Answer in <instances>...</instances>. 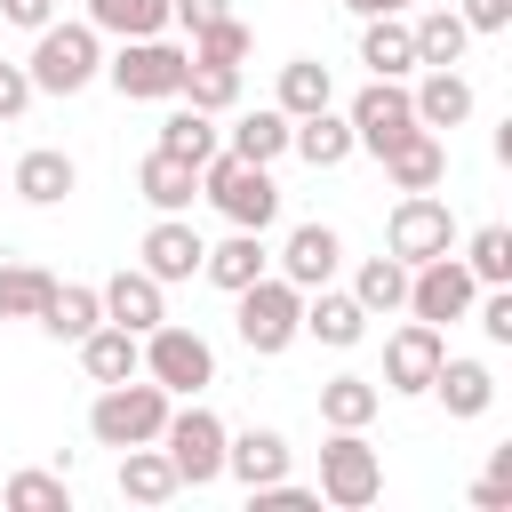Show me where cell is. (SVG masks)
Here are the masks:
<instances>
[{"label":"cell","mask_w":512,"mask_h":512,"mask_svg":"<svg viewBox=\"0 0 512 512\" xmlns=\"http://www.w3.org/2000/svg\"><path fill=\"white\" fill-rule=\"evenodd\" d=\"M24 72H32V96H80L88 80H104V32L80 16V24H40L32 32V56H24Z\"/></svg>","instance_id":"obj_1"},{"label":"cell","mask_w":512,"mask_h":512,"mask_svg":"<svg viewBox=\"0 0 512 512\" xmlns=\"http://www.w3.org/2000/svg\"><path fill=\"white\" fill-rule=\"evenodd\" d=\"M200 200H208L224 224H240V232H272V216H280L272 168H256V160H240V152H208V160H200Z\"/></svg>","instance_id":"obj_2"},{"label":"cell","mask_w":512,"mask_h":512,"mask_svg":"<svg viewBox=\"0 0 512 512\" xmlns=\"http://www.w3.org/2000/svg\"><path fill=\"white\" fill-rule=\"evenodd\" d=\"M168 408H176V400H168L152 376L96 384V400H88V440H96V448H144V440H160Z\"/></svg>","instance_id":"obj_3"},{"label":"cell","mask_w":512,"mask_h":512,"mask_svg":"<svg viewBox=\"0 0 512 512\" xmlns=\"http://www.w3.org/2000/svg\"><path fill=\"white\" fill-rule=\"evenodd\" d=\"M232 328H240V344L256 352V360H280L296 336H304V288L296 280H280V272H264V280H248V288H232Z\"/></svg>","instance_id":"obj_4"},{"label":"cell","mask_w":512,"mask_h":512,"mask_svg":"<svg viewBox=\"0 0 512 512\" xmlns=\"http://www.w3.org/2000/svg\"><path fill=\"white\" fill-rule=\"evenodd\" d=\"M184 64H192V48H176L168 32H152V40H120V56H104V80L128 104H176Z\"/></svg>","instance_id":"obj_5"},{"label":"cell","mask_w":512,"mask_h":512,"mask_svg":"<svg viewBox=\"0 0 512 512\" xmlns=\"http://www.w3.org/2000/svg\"><path fill=\"white\" fill-rule=\"evenodd\" d=\"M144 376H152L168 400H200V392L216 384V344H208L200 328L160 320V328H144Z\"/></svg>","instance_id":"obj_6"},{"label":"cell","mask_w":512,"mask_h":512,"mask_svg":"<svg viewBox=\"0 0 512 512\" xmlns=\"http://www.w3.org/2000/svg\"><path fill=\"white\" fill-rule=\"evenodd\" d=\"M160 448H168V464H176V480H184V488H208V480H224V416H216V408H200V400L168 408V424H160Z\"/></svg>","instance_id":"obj_7"},{"label":"cell","mask_w":512,"mask_h":512,"mask_svg":"<svg viewBox=\"0 0 512 512\" xmlns=\"http://www.w3.org/2000/svg\"><path fill=\"white\" fill-rule=\"evenodd\" d=\"M376 496H384V456L368 448V432H328V448H320V504L368 512Z\"/></svg>","instance_id":"obj_8"},{"label":"cell","mask_w":512,"mask_h":512,"mask_svg":"<svg viewBox=\"0 0 512 512\" xmlns=\"http://www.w3.org/2000/svg\"><path fill=\"white\" fill-rule=\"evenodd\" d=\"M472 296H480V280H472L464 256L448 248V256L408 264V304H400V312H416V320H432V328H456V320H472Z\"/></svg>","instance_id":"obj_9"},{"label":"cell","mask_w":512,"mask_h":512,"mask_svg":"<svg viewBox=\"0 0 512 512\" xmlns=\"http://www.w3.org/2000/svg\"><path fill=\"white\" fill-rule=\"evenodd\" d=\"M384 248H392L400 264L448 256V248H456V216H448V200H440V192H400L392 216H384Z\"/></svg>","instance_id":"obj_10"},{"label":"cell","mask_w":512,"mask_h":512,"mask_svg":"<svg viewBox=\"0 0 512 512\" xmlns=\"http://www.w3.org/2000/svg\"><path fill=\"white\" fill-rule=\"evenodd\" d=\"M344 120H352V152H392L400 136H416V104H408V80H368L352 104H344Z\"/></svg>","instance_id":"obj_11"},{"label":"cell","mask_w":512,"mask_h":512,"mask_svg":"<svg viewBox=\"0 0 512 512\" xmlns=\"http://www.w3.org/2000/svg\"><path fill=\"white\" fill-rule=\"evenodd\" d=\"M448 360V328H432V320H400L392 336H384V392L392 400H416V392H432V368Z\"/></svg>","instance_id":"obj_12"},{"label":"cell","mask_w":512,"mask_h":512,"mask_svg":"<svg viewBox=\"0 0 512 512\" xmlns=\"http://www.w3.org/2000/svg\"><path fill=\"white\" fill-rule=\"evenodd\" d=\"M200 256H208V240L192 232V216H152V232L136 240V264H144L160 288L192 280V272H200Z\"/></svg>","instance_id":"obj_13"},{"label":"cell","mask_w":512,"mask_h":512,"mask_svg":"<svg viewBox=\"0 0 512 512\" xmlns=\"http://www.w3.org/2000/svg\"><path fill=\"white\" fill-rule=\"evenodd\" d=\"M408 104H416V128H432V136H448V128H464L472 120V80L456 72V64H424L416 72V88H408Z\"/></svg>","instance_id":"obj_14"},{"label":"cell","mask_w":512,"mask_h":512,"mask_svg":"<svg viewBox=\"0 0 512 512\" xmlns=\"http://www.w3.org/2000/svg\"><path fill=\"white\" fill-rule=\"evenodd\" d=\"M8 192H16L24 208H64V200L80 192V168H72V152H56V144H32V152L8 168Z\"/></svg>","instance_id":"obj_15"},{"label":"cell","mask_w":512,"mask_h":512,"mask_svg":"<svg viewBox=\"0 0 512 512\" xmlns=\"http://www.w3.org/2000/svg\"><path fill=\"white\" fill-rule=\"evenodd\" d=\"M96 296H104V320H120L128 336H144V328H160V320H168V288H160L144 264H120Z\"/></svg>","instance_id":"obj_16"},{"label":"cell","mask_w":512,"mask_h":512,"mask_svg":"<svg viewBox=\"0 0 512 512\" xmlns=\"http://www.w3.org/2000/svg\"><path fill=\"white\" fill-rule=\"evenodd\" d=\"M272 264H280V280H296V288H328L336 264H344V240H336V224H296Z\"/></svg>","instance_id":"obj_17"},{"label":"cell","mask_w":512,"mask_h":512,"mask_svg":"<svg viewBox=\"0 0 512 512\" xmlns=\"http://www.w3.org/2000/svg\"><path fill=\"white\" fill-rule=\"evenodd\" d=\"M136 192H144V208H152V216H192V200H200V168L152 144V152H144V168H136Z\"/></svg>","instance_id":"obj_18"},{"label":"cell","mask_w":512,"mask_h":512,"mask_svg":"<svg viewBox=\"0 0 512 512\" xmlns=\"http://www.w3.org/2000/svg\"><path fill=\"white\" fill-rule=\"evenodd\" d=\"M384 176H392V192H440L448 184V136H432V128L400 136L384 152Z\"/></svg>","instance_id":"obj_19"},{"label":"cell","mask_w":512,"mask_h":512,"mask_svg":"<svg viewBox=\"0 0 512 512\" xmlns=\"http://www.w3.org/2000/svg\"><path fill=\"white\" fill-rule=\"evenodd\" d=\"M304 336L312 344H328V352H352L360 336H368V312H360V296L344 288H304Z\"/></svg>","instance_id":"obj_20"},{"label":"cell","mask_w":512,"mask_h":512,"mask_svg":"<svg viewBox=\"0 0 512 512\" xmlns=\"http://www.w3.org/2000/svg\"><path fill=\"white\" fill-rule=\"evenodd\" d=\"M432 400H440L456 424L488 416V408H496V376H488V360H456V352H448V360L432 368Z\"/></svg>","instance_id":"obj_21"},{"label":"cell","mask_w":512,"mask_h":512,"mask_svg":"<svg viewBox=\"0 0 512 512\" xmlns=\"http://www.w3.org/2000/svg\"><path fill=\"white\" fill-rule=\"evenodd\" d=\"M224 472H232L240 488H264V480H280V472H288V432H272V424L224 432Z\"/></svg>","instance_id":"obj_22"},{"label":"cell","mask_w":512,"mask_h":512,"mask_svg":"<svg viewBox=\"0 0 512 512\" xmlns=\"http://www.w3.org/2000/svg\"><path fill=\"white\" fill-rule=\"evenodd\" d=\"M360 64H368V80H416L408 16H360Z\"/></svg>","instance_id":"obj_23"},{"label":"cell","mask_w":512,"mask_h":512,"mask_svg":"<svg viewBox=\"0 0 512 512\" xmlns=\"http://www.w3.org/2000/svg\"><path fill=\"white\" fill-rule=\"evenodd\" d=\"M288 152H296L304 168H344V160H352V120H344L336 104H320V112L288 120Z\"/></svg>","instance_id":"obj_24"},{"label":"cell","mask_w":512,"mask_h":512,"mask_svg":"<svg viewBox=\"0 0 512 512\" xmlns=\"http://www.w3.org/2000/svg\"><path fill=\"white\" fill-rule=\"evenodd\" d=\"M264 272H272V248H264V232H240V224L200 256V280H216L224 296H232V288H248V280H264Z\"/></svg>","instance_id":"obj_25"},{"label":"cell","mask_w":512,"mask_h":512,"mask_svg":"<svg viewBox=\"0 0 512 512\" xmlns=\"http://www.w3.org/2000/svg\"><path fill=\"white\" fill-rule=\"evenodd\" d=\"M80 368L88 384H120V376H144V336H128L120 320H96L80 336Z\"/></svg>","instance_id":"obj_26"},{"label":"cell","mask_w":512,"mask_h":512,"mask_svg":"<svg viewBox=\"0 0 512 512\" xmlns=\"http://www.w3.org/2000/svg\"><path fill=\"white\" fill-rule=\"evenodd\" d=\"M376 408H384V384H376V376H352V368H344V376L320 384V424H328V432H368Z\"/></svg>","instance_id":"obj_27"},{"label":"cell","mask_w":512,"mask_h":512,"mask_svg":"<svg viewBox=\"0 0 512 512\" xmlns=\"http://www.w3.org/2000/svg\"><path fill=\"white\" fill-rule=\"evenodd\" d=\"M120 496H128V504H168V496H184V480H176V464H168L160 440L120 448Z\"/></svg>","instance_id":"obj_28"},{"label":"cell","mask_w":512,"mask_h":512,"mask_svg":"<svg viewBox=\"0 0 512 512\" xmlns=\"http://www.w3.org/2000/svg\"><path fill=\"white\" fill-rule=\"evenodd\" d=\"M96 320H104V296H96V288H80V280H56V288H48V304H40V328H48L56 344H80Z\"/></svg>","instance_id":"obj_29"},{"label":"cell","mask_w":512,"mask_h":512,"mask_svg":"<svg viewBox=\"0 0 512 512\" xmlns=\"http://www.w3.org/2000/svg\"><path fill=\"white\" fill-rule=\"evenodd\" d=\"M288 120H304V112H320V104H336V72L320 64V56H288L280 64V96H272Z\"/></svg>","instance_id":"obj_30"},{"label":"cell","mask_w":512,"mask_h":512,"mask_svg":"<svg viewBox=\"0 0 512 512\" xmlns=\"http://www.w3.org/2000/svg\"><path fill=\"white\" fill-rule=\"evenodd\" d=\"M224 152H240V160H256V168H272V160L288 152V112H280V104L240 112V120H232V136H224Z\"/></svg>","instance_id":"obj_31"},{"label":"cell","mask_w":512,"mask_h":512,"mask_svg":"<svg viewBox=\"0 0 512 512\" xmlns=\"http://www.w3.org/2000/svg\"><path fill=\"white\" fill-rule=\"evenodd\" d=\"M408 40H416V72H424V64H464V48H472V32H464L456 8H424V16L408 24Z\"/></svg>","instance_id":"obj_32"},{"label":"cell","mask_w":512,"mask_h":512,"mask_svg":"<svg viewBox=\"0 0 512 512\" xmlns=\"http://www.w3.org/2000/svg\"><path fill=\"white\" fill-rule=\"evenodd\" d=\"M160 152H176V160H208V152H224V136H216V112H200V104H184L176 96V112L160 120Z\"/></svg>","instance_id":"obj_33"},{"label":"cell","mask_w":512,"mask_h":512,"mask_svg":"<svg viewBox=\"0 0 512 512\" xmlns=\"http://www.w3.org/2000/svg\"><path fill=\"white\" fill-rule=\"evenodd\" d=\"M352 296H360V312L376 320V312H400L408 304V264L384 248V256H368L360 272H352Z\"/></svg>","instance_id":"obj_34"},{"label":"cell","mask_w":512,"mask_h":512,"mask_svg":"<svg viewBox=\"0 0 512 512\" xmlns=\"http://www.w3.org/2000/svg\"><path fill=\"white\" fill-rule=\"evenodd\" d=\"M88 24L112 40H152L168 32V0H88Z\"/></svg>","instance_id":"obj_35"},{"label":"cell","mask_w":512,"mask_h":512,"mask_svg":"<svg viewBox=\"0 0 512 512\" xmlns=\"http://www.w3.org/2000/svg\"><path fill=\"white\" fill-rule=\"evenodd\" d=\"M184 104H200V112H232L240 104V64H184V88H176Z\"/></svg>","instance_id":"obj_36"},{"label":"cell","mask_w":512,"mask_h":512,"mask_svg":"<svg viewBox=\"0 0 512 512\" xmlns=\"http://www.w3.org/2000/svg\"><path fill=\"white\" fill-rule=\"evenodd\" d=\"M464 272H472L480 288H504V280H512V224H480V232L464 240Z\"/></svg>","instance_id":"obj_37"},{"label":"cell","mask_w":512,"mask_h":512,"mask_svg":"<svg viewBox=\"0 0 512 512\" xmlns=\"http://www.w3.org/2000/svg\"><path fill=\"white\" fill-rule=\"evenodd\" d=\"M48 272L40 264H0V320H40V304H48Z\"/></svg>","instance_id":"obj_38"},{"label":"cell","mask_w":512,"mask_h":512,"mask_svg":"<svg viewBox=\"0 0 512 512\" xmlns=\"http://www.w3.org/2000/svg\"><path fill=\"white\" fill-rule=\"evenodd\" d=\"M192 56H200V64H248V56H256V32H248L240 16H216V24L192 32Z\"/></svg>","instance_id":"obj_39"},{"label":"cell","mask_w":512,"mask_h":512,"mask_svg":"<svg viewBox=\"0 0 512 512\" xmlns=\"http://www.w3.org/2000/svg\"><path fill=\"white\" fill-rule=\"evenodd\" d=\"M8 504L16 512H72V488H64V472H16Z\"/></svg>","instance_id":"obj_40"},{"label":"cell","mask_w":512,"mask_h":512,"mask_svg":"<svg viewBox=\"0 0 512 512\" xmlns=\"http://www.w3.org/2000/svg\"><path fill=\"white\" fill-rule=\"evenodd\" d=\"M472 320H480L488 344H512V280H504V288H480V296H472Z\"/></svg>","instance_id":"obj_41"},{"label":"cell","mask_w":512,"mask_h":512,"mask_svg":"<svg viewBox=\"0 0 512 512\" xmlns=\"http://www.w3.org/2000/svg\"><path fill=\"white\" fill-rule=\"evenodd\" d=\"M456 16H464V32H504L512 0H456Z\"/></svg>","instance_id":"obj_42"},{"label":"cell","mask_w":512,"mask_h":512,"mask_svg":"<svg viewBox=\"0 0 512 512\" xmlns=\"http://www.w3.org/2000/svg\"><path fill=\"white\" fill-rule=\"evenodd\" d=\"M24 104H32V72H24V64H0V128H8Z\"/></svg>","instance_id":"obj_43"},{"label":"cell","mask_w":512,"mask_h":512,"mask_svg":"<svg viewBox=\"0 0 512 512\" xmlns=\"http://www.w3.org/2000/svg\"><path fill=\"white\" fill-rule=\"evenodd\" d=\"M216 16H232V0H168V24H184V32H200Z\"/></svg>","instance_id":"obj_44"},{"label":"cell","mask_w":512,"mask_h":512,"mask_svg":"<svg viewBox=\"0 0 512 512\" xmlns=\"http://www.w3.org/2000/svg\"><path fill=\"white\" fill-rule=\"evenodd\" d=\"M0 24H24V32H40V24H56V0H0Z\"/></svg>","instance_id":"obj_45"},{"label":"cell","mask_w":512,"mask_h":512,"mask_svg":"<svg viewBox=\"0 0 512 512\" xmlns=\"http://www.w3.org/2000/svg\"><path fill=\"white\" fill-rule=\"evenodd\" d=\"M504 496H512V488H504V480H472V504H480V512H496V504H504Z\"/></svg>","instance_id":"obj_46"},{"label":"cell","mask_w":512,"mask_h":512,"mask_svg":"<svg viewBox=\"0 0 512 512\" xmlns=\"http://www.w3.org/2000/svg\"><path fill=\"white\" fill-rule=\"evenodd\" d=\"M352 16H408V0H344Z\"/></svg>","instance_id":"obj_47"},{"label":"cell","mask_w":512,"mask_h":512,"mask_svg":"<svg viewBox=\"0 0 512 512\" xmlns=\"http://www.w3.org/2000/svg\"><path fill=\"white\" fill-rule=\"evenodd\" d=\"M0 192H8V184H0Z\"/></svg>","instance_id":"obj_48"}]
</instances>
